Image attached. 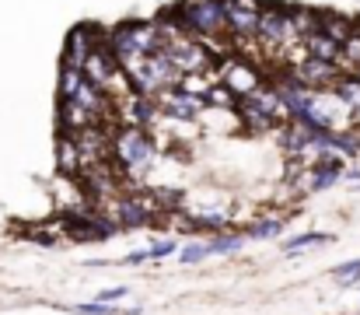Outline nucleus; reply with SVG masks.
I'll return each mask as SVG.
<instances>
[{"mask_svg": "<svg viewBox=\"0 0 360 315\" xmlns=\"http://www.w3.org/2000/svg\"><path fill=\"white\" fill-rule=\"evenodd\" d=\"M333 277L343 284V288H350V284H357L360 280V259H350V263H343V266H336L333 270Z\"/></svg>", "mask_w": 360, "mask_h": 315, "instance_id": "19", "label": "nucleus"}, {"mask_svg": "<svg viewBox=\"0 0 360 315\" xmlns=\"http://www.w3.org/2000/svg\"><path fill=\"white\" fill-rule=\"evenodd\" d=\"M354 78H357V81H360V67H357V70H354Z\"/></svg>", "mask_w": 360, "mask_h": 315, "instance_id": "24", "label": "nucleus"}, {"mask_svg": "<svg viewBox=\"0 0 360 315\" xmlns=\"http://www.w3.org/2000/svg\"><path fill=\"white\" fill-rule=\"evenodd\" d=\"M354 28H357V21H354V18H347V14H336V11H319V32H326L329 39L343 42V39H347Z\"/></svg>", "mask_w": 360, "mask_h": 315, "instance_id": "11", "label": "nucleus"}, {"mask_svg": "<svg viewBox=\"0 0 360 315\" xmlns=\"http://www.w3.org/2000/svg\"><path fill=\"white\" fill-rule=\"evenodd\" d=\"M143 259H150V256H147V249H143V252H129V256H122V263H126V266H136V263H143Z\"/></svg>", "mask_w": 360, "mask_h": 315, "instance_id": "23", "label": "nucleus"}, {"mask_svg": "<svg viewBox=\"0 0 360 315\" xmlns=\"http://www.w3.org/2000/svg\"><path fill=\"white\" fill-rule=\"evenodd\" d=\"M116 298H126V288H109V291H102V295H98V298H95V302H116Z\"/></svg>", "mask_w": 360, "mask_h": 315, "instance_id": "22", "label": "nucleus"}, {"mask_svg": "<svg viewBox=\"0 0 360 315\" xmlns=\"http://www.w3.org/2000/svg\"><path fill=\"white\" fill-rule=\"evenodd\" d=\"M154 154L158 144L150 137V130L140 126H116L112 130V165L120 172L122 183H143L147 172L154 168Z\"/></svg>", "mask_w": 360, "mask_h": 315, "instance_id": "1", "label": "nucleus"}, {"mask_svg": "<svg viewBox=\"0 0 360 315\" xmlns=\"http://www.w3.org/2000/svg\"><path fill=\"white\" fill-rule=\"evenodd\" d=\"M290 74L304 85V88H336V81L343 78V70L333 63V60H315V56H308V60H301L297 67H290Z\"/></svg>", "mask_w": 360, "mask_h": 315, "instance_id": "6", "label": "nucleus"}, {"mask_svg": "<svg viewBox=\"0 0 360 315\" xmlns=\"http://www.w3.org/2000/svg\"><path fill=\"white\" fill-rule=\"evenodd\" d=\"M304 49H308V56H315V60H340V42L336 39H329L326 32H311V35H304Z\"/></svg>", "mask_w": 360, "mask_h": 315, "instance_id": "12", "label": "nucleus"}, {"mask_svg": "<svg viewBox=\"0 0 360 315\" xmlns=\"http://www.w3.org/2000/svg\"><path fill=\"white\" fill-rule=\"evenodd\" d=\"M154 105H158V112L161 116H168V119H200L203 116V109L207 102L200 99V95H189V92H182L179 85H168V88H161L158 95H154Z\"/></svg>", "mask_w": 360, "mask_h": 315, "instance_id": "4", "label": "nucleus"}, {"mask_svg": "<svg viewBox=\"0 0 360 315\" xmlns=\"http://www.w3.org/2000/svg\"><path fill=\"white\" fill-rule=\"evenodd\" d=\"M203 102L210 105V109H235L238 105V95L228 88V85H221V81H214L210 88H207V95H203Z\"/></svg>", "mask_w": 360, "mask_h": 315, "instance_id": "15", "label": "nucleus"}, {"mask_svg": "<svg viewBox=\"0 0 360 315\" xmlns=\"http://www.w3.org/2000/svg\"><path fill=\"white\" fill-rule=\"evenodd\" d=\"M221 7H224V32H228V39H255L259 11L245 7L238 0H221Z\"/></svg>", "mask_w": 360, "mask_h": 315, "instance_id": "8", "label": "nucleus"}, {"mask_svg": "<svg viewBox=\"0 0 360 315\" xmlns=\"http://www.w3.org/2000/svg\"><path fill=\"white\" fill-rule=\"evenodd\" d=\"M56 168L60 175L81 179V151H77L74 133H56Z\"/></svg>", "mask_w": 360, "mask_h": 315, "instance_id": "10", "label": "nucleus"}, {"mask_svg": "<svg viewBox=\"0 0 360 315\" xmlns=\"http://www.w3.org/2000/svg\"><path fill=\"white\" fill-rule=\"evenodd\" d=\"M179 259H182L186 266H196V263L207 259V245H203V242H200V245H182V249H179Z\"/></svg>", "mask_w": 360, "mask_h": 315, "instance_id": "20", "label": "nucleus"}, {"mask_svg": "<svg viewBox=\"0 0 360 315\" xmlns=\"http://www.w3.org/2000/svg\"><path fill=\"white\" fill-rule=\"evenodd\" d=\"M333 238L326 231H304V235H294L290 242H283V256H297L301 249H311V245H329Z\"/></svg>", "mask_w": 360, "mask_h": 315, "instance_id": "14", "label": "nucleus"}, {"mask_svg": "<svg viewBox=\"0 0 360 315\" xmlns=\"http://www.w3.org/2000/svg\"><path fill=\"white\" fill-rule=\"evenodd\" d=\"M95 46H105V32H102L98 25H77V28H70V35H67V42H63V60H60V63L81 67Z\"/></svg>", "mask_w": 360, "mask_h": 315, "instance_id": "5", "label": "nucleus"}, {"mask_svg": "<svg viewBox=\"0 0 360 315\" xmlns=\"http://www.w3.org/2000/svg\"><path fill=\"white\" fill-rule=\"evenodd\" d=\"M74 315H140V309H116L112 302H91V305H74Z\"/></svg>", "mask_w": 360, "mask_h": 315, "instance_id": "17", "label": "nucleus"}, {"mask_svg": "<svg viewBox=\"0 0 360 315\" xmlns=\"http://www.w3.org/2000/svg\"><path fill=\"white\" fill-rule=\"evenodd\" d=\"M95 123H102V119L91 116L84 105H77L74 99H60V105H56V130L60 133H77L84 126H95Z\"/></svg>", "mask_w": 360, "mask_h": 315, "instance_id": "9", "label": "nucleus"}, {"mask_svg": "<svg viewBox=\"0 0 360 315\" xmlns=\"http://www.w3.org/2000/svg\"><path fill=\"white\" fill-rule=\"evenodd\" d=\"M165 18L179 21L189 35L203 39V35H221L224 32V7L221 0H179L165 11ZM228 35V32H224Z\"/></svg>", "mask_w": 360, "mask_h": 315, "instance_id": "2", "label": "nucleus"}, {"mask_svg": "<svg viewBox=\"0 0 360 315\" xmlns=\"http://www.w3.org/2000/svg\"><path fill=\"white\" fill-rule=\"evenodd\" d=\"M116 67H120V60L112 56V49L109 46H95L91 53H88V60L81 63V74L95 85V88H109V81H112V74H116Z\"/></svg>", "mask_w": 360, "mask_h": 315, "instance_id": "7", "label": "nucleus"}, {"mask_svg": "<svg viewBox=\"0 0 360 315\" xmlns=\"http://www.w3.org/2000/svg\"><path fill=\"white\" fill-rule=\"evenodd\" d=\"M81 81H84L81 67H67V63H60V85H56V99H70V95L81 88Z\"/></svg>", "mask_w": 360, "mask_h": 315, "instance_id": "16", "label": "nucleus"}, {"mask_svg": "<svg viewBox=\"0 0 360 315\" xmlns=\"http://www.w3.org/2000/svg\"><path fill=\"white\" fill-rule=\"evenodd\" d=\"M217 81L228 85L238 99H248L252 92H259V88L266 85V70H262L255 60L231 53V56H224V60L217 63Z\"/></svg>", "mask_w": 360, "mask_h": 315, "instance_id": "3", "label": "nucleus"}, {"mask_svg": "<svg viewBox=\"0 0 360 315\" xmlns=\"http://www.w3.org/2000/svg\"><path fill=\"white\" fill-rule=\"evenodd\" d=\"M203 245H207V256H231L245 245V235L241 231H214Z\"/></svg>", "mask_w": 360, "mask_h": 315, "instance_id": "13", "label": "nucleus"}, {"mask_svg": "<svg viewBox=\"0 0 360 315\" xmlns=\"http://www.w3.org/2000/svg\"><path fill=\"white\" fill-rule=\"evenodd\" d=\"M172 252H179V245H175L172 238H165V242H154V245L147 249V256H150V259H165V256H172Z\"/></svg>", "mask_w": 360, "mask_h": 315, "instance_id": "21", "label": "nucleus"}, {"mask_svg": "<svg viewBox=\"0 0 360 315\" xmlns=\"http://www.w3.org/2000/svg\"><path fill=\"white\" fill-rule=\"evenodd\" d=\"M280 231H283V217H280V221H273V217H262V221H255V224H252L245 235H248V238H276Z\"/></svg>", "mask_w": 360, "mask_h": 315, "instance_id": "18", "label": "nucleus"}]
</instances>
